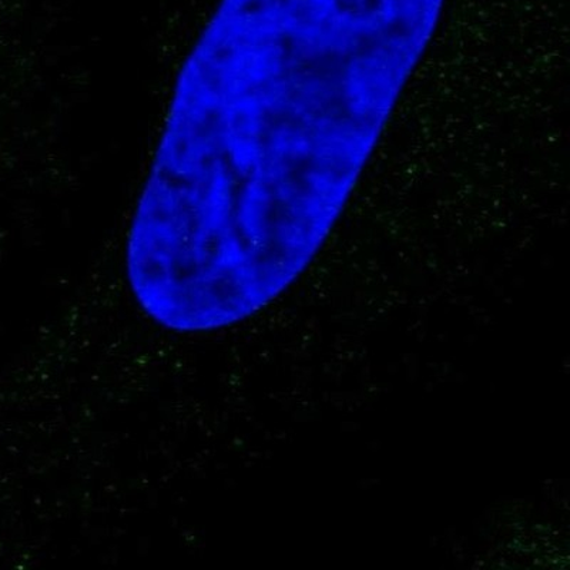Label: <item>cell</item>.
I'll use <instances>...</instances> for the list:
<instances>
[{
    "label": "cell",
    "mask_w": 570,
    "mask_h": 570,
    "mask_svg": "<svg viewBox=\"0 0 570 570\" xmlns=\"http://www.w3.org/2000/svg\"><path fill=\"white\" fill-rule=\"evenodd\" d=\"M445 0H220L178 71L127 232L142 313H262L327 243Z\"/></svg>",
    "instance_id": "cell-1"
}]
</instances>
